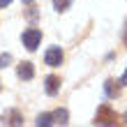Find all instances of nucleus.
Listing matches in <instances>:
<instances>
[{
	"label": "nucleus",
	"mask_w": 127,
	"mask_h": 127,
	"mask_svg": "<svg viewBox=\"0 0 127 127\" xmlns=\"http://www.w3.org/2000/svg\"><path fill=\"white\" fill-rule=\"evenodd\" d=\"M118 123V113L109 104H102L97 109V116H95V125H116Z\"/></svg>",
	"instance_id": "obj_1"
},
{
	"label": "nucleus",
	"mask_w": 127,
	"mask_h": 127,
	"mask_svg": "<svg viewBox=\"0 0 127 127\" xmlns=\"http://www.w3.org/2000/svg\"><path fill=\"white\" fill-rule=\"evenodd\" d=\"M23 46L28 51H35L37 46H39V42H42V30H37V28H30V30H26L23 32Z\"/></svg>",
	"instance_id": "obj_2"
},
{
	"label": "nucleus",
	"mask_w": 127,
	"mask_h": 127,
	"mask_svg": "<svg viewBox=\"0 0 127 127\" xmlns=\"http://www.w3.org/2000/svg\"><path fill=\"white\" fill-rule=\"evenodd\" d=\"M44 63H46L49 67H58L63 63V49L60 46H51L46 51V56H44Z\"/></svg>",
	"instance_id": "obj_3"
},
{
	"label": "nucleus",
	"mask_w": 127,
	"mask_h": 127,
	"mask_svg": "<svg viewBox=\"0 0 127 127\" xmlns=\"http://www.w3.org/2000/svg\"><path fill=\"white\" fill-rule=\"evenodd\" d=\"M16 74H19V79L30 81V79L35 76V67H32V63H21L19 69H16Z\"/></svg>",
	"instance_id": "obj_4"
},
{
	"label": "nucleus",
	"mask_w": 127,
	"mask_h": 127,
	"mask_svg": "<svg viewBox=\"0 0 127 127\" xmlns=\"http://www.w3.org/2000/svg\"><path fill=\"white\" fill-rule=\"evenodd\" d=\"M44 90H46V95H58V90H60V79L58 76H46V83H44Z\"/></svg>",
	"instance_id": "obj_5"
},
{
	"label": "nucleus",
	"mask_w": 127,
	"mask_h": 127,
	"mask_svg": "<svg viewBox=\"0 0 127 127\" xmlns=\"http://www.w3.org/2000/svg\"><path fill=\"white\" fill-rule=\"evenodd\" d=\"M118 83H120V81H113V79H109L106 83H104V90H106L109 97H118V95H120V86H118Z\"/></svg>",
	"instance_id": "obj_6"
},
{
	"label": "nucleus",
	"mask_w": 127,
	"mask_h": 127,
	"mask_svg": "<svg viewBox=\"0 0 127 127\" xmlns=\"http://www.w3.org/2000/svg\"><path fill=\"white\" fill-rule=\"evenodd\" d=\"M53 123H58V125H67V118H69V113H67V109H58V111H53Z\"/></svg>",
	"instance_id": "obj_7"
},
{
	"label": "nucleus",
	"mask_w": 127,
	"mask_h": 127,
	"mask_svg": "<svg viewBox=\"0 0 127 127\" xmlns=\"http://www.w3.org/2000/svg\"><path fill=\"white\" fill-rule=\"evenodd\" d=\"M37 125H53V116L51 113H42V116H37Z\"/></svg>",
	"instance_id": "obj_8"
},
{
	"label": "nucleus",
	"mask_w": 127,
	"mask_h": 127,
	"mask_svg": "<svg viewBox=\"0 0 127 127\" xmlns=\"http://www.w3.org/2000/svg\"><path fill=\"white\" fill-rule=\"evenodd\" d=\"M69 5H72V0H53V7H56L58 12H65Z\"/></svg>",
	"instance_id": "obj_9"
},
{
	"label": "nucleus",
	"mask_w": 127,
	"mask_h": 127,
	"mask_svg": "<svg viewBox=\"0 0 127 127\" xmlns=\"http://www.w3.org/2000/svg\"><path fill=\"white\" fill-rule=\"evenodd\" d=\"M9 118H12V120H7L9 125H21V123H23V120H21V116H19V111H12Z\"/></svg>",
	"instance_id": "obj_10"
},
{
	"label": "nucleus",
	"mask_w": 127,
	"mask_h": 127,
	"mask_svg": "<svg viewBox=\"0 0 127 127\" xmlns=\"http://www.w3.org/2000/svg\"><path fill=\"white\" fill-rule=\"evenodd\" d=\"M9 63H12V56H9V53H2V56H0V69H2V67H7Z\"/></svg>",
	"instance_id": "obj_11"
},
{
	"label": "nucleus",
	"mask_w": 127,
	"mask_h": 127,
	"mask_svg": "<svg viewBox=\"0 0 127 127\" xmlns=\"http://www.w3.org/2000/svg\"><path fill=\"white\" fill-rule=\"evenodd\" d=\"M123 86H127V69H125V74H123V81H120Z\"/></svg>",
	"instance_id": "obj_12"
},
{
	"label": "nucleus",
	"mask_w": 127,
	"mask_h": 127,
	"mask_svg": "<svg viewBox=\"0 0 127 127\" xmlns=\"http://www.w3.org/2000/svg\"><path fill=\"white\" fill-rule=\"evenodd\" d=\"M9 2H12V0H0V7H7Z\"/></svg>",
	"instance_id": "obj_13"
},
{
	"label": "nucleus",
	"mask_w": 127,
	"mask_h": 127,
	"mask_svg": "<svg viewBox=\"0 0 127 127\" xmlns=\"http://www.w3.org/2000/svg\"><path fill=\"white\" fill-rule=\"evenodd\" d=\"M23 2H26V5H30V2H32V0H23Z\"/></svg>",
	"instance_id": "obj_14"
},
{
	"label": "nucleus",
	"mask_w": 127,
	"mask_h": 127,
	"mask_svg": "<svg viewBox=\"0 0 127 127\" xmlns=\"http://www.w3.org/2000/svg\"><path fill=\"white\" fill-rule=\"evenodd\" d=\"M0 88H2V86H0Z\"/></svg>",
	"instance_id": "obj_15"
}]
</instances>
